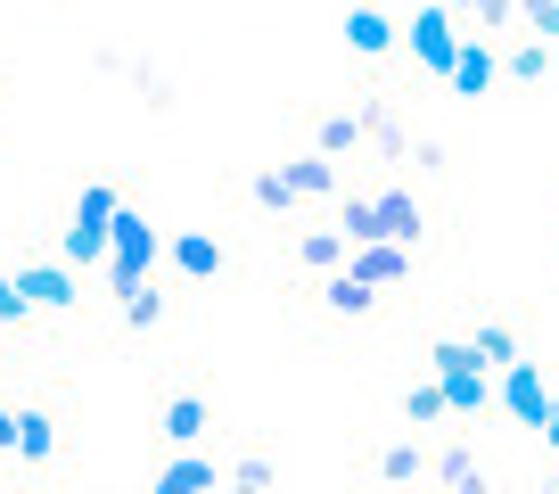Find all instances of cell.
I'll use <instances>...</instances> for the list:
<instances>
[{"instance_id":"6da1fadb","label":"cell","mask_w":559,"mask_h":494,"mask_svg":"<svg viewBox=\"0 0 559 494\" xmlns=\"http://www.w3.org/2000/svg\"><path fill=\"white\" fill-rule=\"evenodd\" d=\"M288 297L305 305V314L321 321V330H379L386 314H395V297L386 289H370V281H354V272H330V281H305V289H288Z\"/></svg>"},{"instance_id":"7a4b0ae2","label":"cell","mask_w":559,"mask_h":494,"mask_svg":"<svg viewBox=\"0 0 559 494\" xmlns=\"http://www.w3.org/2000/svg\"><path fill=\"white\" fill-rule=\"evenodd\" d=\"M67 437H74V421H67V396L58 388L17 396V445H9V461H17L25 478H50L58 461H67Z\"/></svg>"},{"instance_id":"3957f363","label":"cell","mask_w":559,"mask_h":494,"mask_svg":"<svg viewBox=\"0 0 559 494\" xmlns=\"http://www.w3.org/2000/svg\"><path fill=\"white\" fill-rule=\"evenodd\" d=\"M370 239H386V247H428L437 239V198L419 190L412 174H386L379 190H370Z\"/></svg>"},{"instance_id":"277c9868","label":"cell","mask_w":559,"mask_h":494,"mask_svg":"<svg viewBox=\"0 0 559 494\" xmlns=\"http://www.w3.org/2000/svg\"><path fill=\"white\" fill-rule=\"evenodd\" d=\"M116 207H123L116 181H91V190L74 198L67 231H58V264H74V272H107V231H116Z\"/></svg>"},{"instance_id":"5b68a950","label":"cell","mask_w":559,"mask_h":494,"mask_svg":"<svg viewBox=\"0 0 559 494\" xmlns=\"http://www.w3.org/2000/svg\"><path fill=\"white\" fill-rule=\"evenodd\" d=\"M461 17L453 9H444V0H412V9H403V67H419V74H453V58H461Z\"/></svg>"},{"instance_id":"8992f818","label":"cell","mask_w":559,"mask_h":494,"mask_svg":"<svg viewBox=\"0 0 559 494\" xmlns=\"http://www.w3.org/2000/svg\"><path fill=\"white\" fill-rule=\"evenodd\" d=\"M9 272H17V289L34 297V314H41V321H74V314L91 305V297H83V272L58 264V256H17Z\"/></svg>"},{"instance_id":"52a82bcc","label":"cell","mask_w":559,"mask_h":494,"mask_svg":"<svg viewBox=\"0 0 559 494\" xmlns=\"http://www.w3.org/2000/svg\"><path fill=\"white\" fill-rule=\"evenodd\" d=\"M543 412H551V370H543V354H519L510 370H493V421L543 428Z\"/></svg>"},{"instance_id":"ba28073f","label":"cell","mask_w":559,"mask_h":494,"mask_svg":"<svg viewBox=\"0 0 559 494\" xmlns=\"http://www.w3.org/2000/svg\"><path fill=\"white\" fill-rule=\"evenodd\" d=\"M206 437H214V388H198V379L165 388L157 396V445L165 454H198Z\"/></svg>"},{"instance_id":"9c48e42d","label":"cell","mask_w":559,"mask_h":494,"mask_svg":"<svg viewBox=\"0 0 559 494\" xmlns=\"http://www.w3.org/2000/svg\"><path fill=\"white\" fill-rule=\"evenodd\" d=\"M354 478L362 486H428V437H379V445H362L354 454Z\"/></svg>"},{"instance_id":"30bf717a","label":"cell","mask_w":559,"mask_h":494,"mask_svg":"<svg viewBox=\"0 0 559 494\" xmlns=\"http://www.w3.org/2000/svg\"><path fill=\"white\" fill-rule=\"evenodd\" d=\"M346 50L362 58V67L403 58V9L395 0H346Z\"/></svg>"},{"instance_id":"8fae6325","label":"cell","mask_w":559,"mask_h":494,"mask_svg":"<svg viewBox=\"0 0 559 494\" xmlns=\"http://www.w3.org/2000/svg\"><path fill=\"white\" fill-rule=\"evenodd\" d=\"M461 338L477 346V363H486V370H510L519 354H535V346H526V314H519V305H486Z\"/></svg>"},{"instance_id":"7c38bea8","label":"cell","mask_w":559,"mask_h":494,"mask_svg":"<svg viewBox=\"0 0 559 494\" xmlns=\"http://www.w3.org/2000/svg\"><path fill=\"white\" fill-rule=\"evenodd\" d=\"M165 256H174V281L181 289H214L230 272V239H223V231H174Z\"/></svg>"},{"instance_id":"4fadbf2b","label":"cell","mask_w":559,"mask_h":494,"mask_svg":"<svg viewBox=\"0 0 559 494\" xmlns=\"http://www.w3.org/2000/svg\"><path fill=\"white\" fill-rule=\"evenodd\" d=\"M346 256H354L346 231H330V223H297V231H288V272H297V289L346 272Z\"/></svg>"},{"instance_id":"5bb4252c","label":"cell","mask_w":559,"mask_h":494,"mask_svg":"<svg viewBox=\"0 0 559 494\" xmlns=\"http://www.w3.org/2000/svg\"><path fill=\"white\" fill-rule=\"evenodd\" d=\"M305 149L313 157H362V107H305Z\"/></svg>"},{"instance_id":"9a60e30c","label":"cell","mask_w":559,"mask_h":494,"mask_svg":"<svg viewBox=\"0 0 559 494\" xmlns=\"http://www.w3.org/2000/svg\"><path fill=\"white\" fill-rule=\"evenodd\" d=\"M346 272H354V281H370V289H386V297H403V289L419 281V256H412V247L370 239V247H354V256H346Z\"/></svg>"},{"instance_id":"2e32d148","label":"cell","mask_w":559,"mask_h":494,"mask_svg":"<svg viewBox=\"0 0 559 494\" xmlns=\"http://www.w3.org/2000/svg\"><path fill=\"white\" fill-rule=\"evenodd\" d=\"M280 174H288L297 207H337V198H346V165H337V157H313V149L280 157Z\"/></svg>"},{"instance_id":"e0dca14e","label":"cell","mask_w":559,"mask_h":494,"mask_svg":"<svg viewBox=\"0 0 559 494\" xmlns=\"http://www.w3.org/2000/svg\"><path fill=\"white\" fill-rule=\"evenodd\" d=\"M165 321H174V281H157V272H148V281H132V289L116 297V330L148 338V330H165Z\"/></svg>"},{"instance_id":"ac0fdd59","label":"cell","mask_w":559,"mask_h":494,"mask_svg":"<svg viewBox=\"0 0 559 494\" xmlns=\"http://www.w3.org/2000/svg\"><path fill=\"white\" fill-rule=\"evenodd\" d=\"M444 83H453L461 99H486V91L502 83V42H493V34H469V42H461V58H453V74H444Z\"/></svg>"},{"instance_id":"d6986e66","label":"cell","mask_w":559,"mask_h":494,"mask_svg":"<svg viewBox=\"0 0 559 494\" xmlns=\"http://www.w3.org/2000/svg\"><path fill=\"white\" fill-rule=\"evenodd\" d=\"M395 421L412 428V437H444V428H453V412H444V388L428 379V370H419L412 388L395 396Z\"/></svg>"},{"instance_id":"ffe728a7","label":"cell","mask_w":559,"mask_h":494,"mask_svg":"<svg viewBox=\"0 0 559 494\" xmlns=\"http://www.w3.org/2000/svg\"><path fill=\"white\" fill-rule=\"evenodd\" d=\"M223 494H280V454L272 445H239L223 470Z\"/></svg>"},{"instance_id":"44dd1931","label":"cell","mask_w":559,"mask_h":494,"mask_svg":"<svg viewBox=\"0 0 559 494\" xmlns=\"http://www.w3.org/2000/svg\"><path fill=\"white\" fill-rule=\"evenodd\" d=\"M148 494H223V470H214V454H174L148 478Z\"/></svg>"},{"instance_id":"7402d4cb","label":"cell","mask_w":559,"mask_h":494,"mask_svg":"<svg viewBox=\"0 0 559 494\" xmlns=\"http://www.w3.org/2000/svg\"><path fill=\"white\" fill-rule=\"evenodd\" d=\"M419 370H428V379L444 388V379H469V370H486V363H477V346H469L461 330H437L428 346H419Z\"/></svg>"},{"instance_id":"603a6c76","label":"cell","mask_w":559,"mask_h":494,"mask_svg":"<svg viewBox=\"0 0 559 494\" xmlns=\"http://www.w3.org/2000/svg\"><path fill=\"white\" fill-rule=\"evenodd\" d=\"M469 470H477V445H469V428H444V437L428 445V486H437V494H453Z\"/></svg>"},{"instance_id":"cb8c5ba5","label":"cell","mask_w":559,"mask_h":494,"mask_svg":"<svg viewBox=\"0 0 559 494\" xmlns=\"http://www.w3.org/2000/svg\"><path fill=\"white\" fill-rule=\"evenodd\" d=\"M247 207L263 214V223H297V190H288V174H280V165H255V174H247Z\"/></svg>"},{"instance_id":"d4e9b609","label":"cell","mask_w":559,"mask_h":494,"mask_svg":"<svg viewBox=\"0 0 559 494\" xmlns=\"http://www.w3.org/2000/svg\"><path fill=\"white\" fill-rule=\"evenodd\" d=\"M551 67H559V50H551V42H535V34L502 42V74H510V83H543Z\"/></svg>"},{"instance_id":"484cf974","label":"cell","mask_w":559,"mask_h":494,"mask_svg":"<svg viewBox=\"0 0 559 494\" xmlns=\"http://www.w3.org/2000/svg\"><path fill=\"white\" fill-rule=\"evenodd\" d=\"M0 330H9V338H25V330H41V314H34V297H25V289H17V272H9V264H0Z\"/></svg>"},{"instance_id":"4316f807","label":"cell","mask_w":559,"mask_h":494,"mask_svg":"<svg viewBox=\"0 0 559 494\" xmlns=\"http://www.w3.org/2000/svg\"><path fill=\"white\" fill-rule=\"evenodd\" d=\"M132 91L148 99V116H174V107H181V99H174V83H165L157 67H132Z\"/></svg>"},{"instance_id":"83f0119b","label":"cell","mask_w":559,"mask_h":494,"mask_svg":"<svg viewBox=\"0 0 559 494\" xmlns=\"http://www.w3.org/2000/svg\"><path fill=\"white\" fill-rule=\"evenodd\" d=\"M519 25H526L535 42H551V50H559V0H519Z\"/></svg>"},{"instance_id":"f1b7e54d","label":"cell","mask_w":559,"mask_h":494,"mask_svg":"<svg viewBox=\"0 0 559 494\" xmlns=\"http://www.w3.org/2000/svg\"><path fill=\"white\" fill-rule=\"evenodd\" d=\"M535 437H543V454L559 461V388H551V412H543V428H535Z\"/></svg>"},{"instance_id":"f546056e","label":"cell","mask_w":559,"mask_h":494,"mask_svg":"<svg viewBox=\"0 0 559 494\" xmlns=\"http://www.w3.org/2000/svg\"><path fill=\"white\" fill-rule=\"evenodd\" d=\"M9 445H17V404L0 396V461H9Z\"/></svg>"},{"instance_id":"4dcf8cb0","label":"cell","mask_w":559,"mask_h":494,"mask_svg":"<svg viewBox=\"0 0 559 494\" xmlns=\"http://www.w3.org/2000/svg\"><path fill=\"white\" fill-rule=\"evenodd\" d=\"M453 494H502V486H493V470H486V461H477V470H469V478H461V486H453Z\"/></svg>"},{"instance_id":"1f68e13d","label":"cell","mask_w":559,"mask_h":494,"mask_svg":"<svg viewBox=\"0 0 559 494\" xmlns=\"http://www.w3.org/2000/svg\"><path fill=\"white\" fill-rule=\"evenodd\" d=\"M519 494H559V478H535V486H519Z\"/></svg>"},{"instance_id":"d6a6232c","label":"cell","mask_w":559,"mask_h":494,"mask_svg":"<svg viewBox=\"0 0 559 494\" xmlns=\"http://www.w3.org/2000/svg\"><path fill=\"white\" fill-rule=\"evenodd\" d=\"M354 494H412V486H354Z\"/></svg>"}]
</instances>
